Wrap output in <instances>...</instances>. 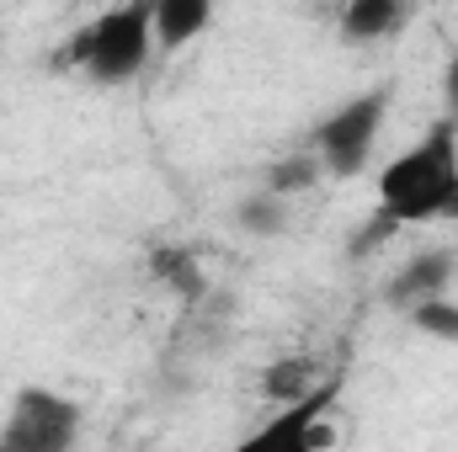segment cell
I'll return each instance as SVG.
<instances>
[{
    "mask_svg": "<svg viewBox=\"0 0 458 452\" xmlns=\"http://www.w3.org/2000/svg\"><path fill=\"white\" fill-rule=\"evenodd\" d=\"M378 213L394 229L458 219V128L437 122L378 171Z\"/></svg>",
    "mask_w": 458,
    "mask_h": 452,
    "instance_id": "6da1fadb",
    "label": "cell"
},
{
    "mask_svg": "<svg viewBox=\"0 0 458 452\" xmlns=\"http://www.w3.org/2000/svg\"><path fill=\"white\" fill-rule=\"evenodd\" d=\"M149 54H155V0H123L70 38L64 64H75L91 86H128L144 75Z\"/></svg>",
    "mask_w": 458,
    "mask_h": 452,
    "instance_id": "7a4b0ae2",
    "label": "cell"
},
{
    "mask_svg": "<svg viewBox=\"0 0 458 452\" xmlns=\"http://www.w3.org/2000/svg\"><path fill=\"white\" fill-rule=\"evenodd\" d=\"M384 113H389V86H373V91L352 96L342 107H331L315 122V160H320V171L336 176V181L362 176L368 160H373V144L384 133Z\"/></svg>",
    "mask_w": 458,
    "mask_h": 452,
    "instance_id": "3957f363",
    "label": "cell"
},
{
    "mask_svg": "<svg viewBox=\"0 0 458 452\" xmlns=\"http://www.w3.org/2000/svg\"><path fill=\"white\" fill-rule=\"evenodd\" d=\"M81 437V405L59 389H21L11 399V415L0 426L5 452H64Z\"/></svg>",
    "mask_w": 458,
    "mask_h": 452,
    "instance_id": "277c9868",
    "label": "cell"
},
{
    "mask_svg": "<svg viewBox=\"0 0 458 452\" xmlns=\"http://www.w3.org/2000/svg\"><path fill=\"white\" fill-rule=\"evenodd\" d=\"M336 394H342V378L326 372L310 394H299L283 415H272V421L245 442V452H315L320 442H331V431H320V421L331 415Z\"/></svg>",
    "mask_w": 458,
    "mask_h": 452,
    "instance_id": "5b68a950",
    "label": "cell"
},
{
    "mask_svg": "<svg viewBox=\"0 0 458 452\" xmlns=\"http://www.w3.org/2000/svg\"><path fill=\"white\" fill-rule=\"evenodd\" d=\"M454 272H458V255L454 250H416L394 277H389V288H384V304L389 309H400V314H411V309H421V304H432V298H443L448 288H454Z\"/></svg>",
    "mask_w": 458,
    "mask_h": 452,
    "instance_id": "8992f818",
    "label": "cell"
},
{
    "mask_svg": "<svg viewBox=\"0 0 458 452\" xmlns=\"http://www.w3.org/2000/svg\"><path fill=\"white\" fill-rule=\"evenodd\" d=\"M214 21V0H155V48L176 54L198 43Z\"/></svg>",
    "mask_w": 458,
    "mask_h": 452,
    "instance_id": "52a82bcc",
    "label": "cell"
},
{
    "mask_svg": "<svg viewBox=\"0 0 458 452\" xmlns=\"http://www.w3.org/2000/svg\"><path fill=\"white\" fill-rule=\"evenodd\" d=\"M400 21H405V0H346L342 38L346 43H378V38L400 32Z\"/></svg>",
    "mask_w": 458,
    "mask_h": 452,
    "instance_id": "ba28073f",
    "label": "cell"
},
{
    "mask_svg": "<svg viewBox=\"0 0 458 452\" xmlns=\"http://www.w3.org/2000/svg\"><path fill=\"white\" fill-rule=\"evenodd\" d=\"M320 378H326V367H320L315 356H283V362H272V367L261 372V394H267L272 405H293V399L310 394Z\"/></svg>",
    "mask_w": 458,
    "mask_h": 452,
    "instance_id": "9c48e42d",
    "label": "cell"
},
{
    "mask_svg": "<svg viewBox=\"0 0 458 452\" xmlns=\"http://www.w3.org/2000/svg\"><path fill=\"white\" fill-rule=\"evenodd\" d=\"M149 272H155L160 288H171L182 298H203V266H198V255L187 245H160L149 255Z\"/></svg>",
    "mask_w": 458,
    "mask_h": 452,
    "instance_id": "30bf717a",
    "label": "cell"
},
{
    "mask_svg": "<svg viewBox=\"0 0 458 452\" xmlns=\"http://www.w3.org/2000/svg\"><path fill=\"white\" fill-rule=\"evenodd\" d=\"M234 219L240 229H250V234H261V239H272V234H283L288 229V197L283 192H256V197H245L240 208H234Z\"/></svg>",
    "mask_w": 458,
    "mask_h": 452,
    "instance_id": "8fae6325",
    "label": "cell"
},
{
    "mask_svg": "<svg viewBox=\"0 0 458 452\" xmlns=\"http://www.w3.org/2000/svg\"><path fill=\"white\" fill-rule=\"evenodd\" d=\"M405 320H411L427 340L458 346V298H448V293H443V298H432V304H421V309H411Z\"/></svg>",
    "mask_w": 458,
    "mask_h": 452,
    "instance_id": "7c38bea8",
    "label": "cell"
},
{
    "mask_svg": "<svg viewBox=\"0 0 458 452\" xmlns=\"http://www.w3.org/2000/svg\"><path fill=\"white\" fill-rule=\"evenodd\" d=\"M315 176H320V160H315V149H310V155H293V160H283V165H272V176H267V187H272V192H283V197H293V192H304V187H315Z\"/></svg>",
    "mask_w": 458,
    "mask_h": 452,
    "instance_id": "4fadbf2b",
    "label": "cell"
},
{
    "mask_svg": "<svg viewBox=\"0 0 458 452\" xmlns=\"http://www.w3.org/2000/svg\"><path fill=\"white\" fill-rule=\"evenodd\" d=\"M443 96H448V107H454V117H458V54L448 59V70H443Z\"/></svg>",
    "mask_w": 458,
    "mask_h": 452,
    "instance_id": "5bb4252c",
    "label": "cell"
}]
</instances>
